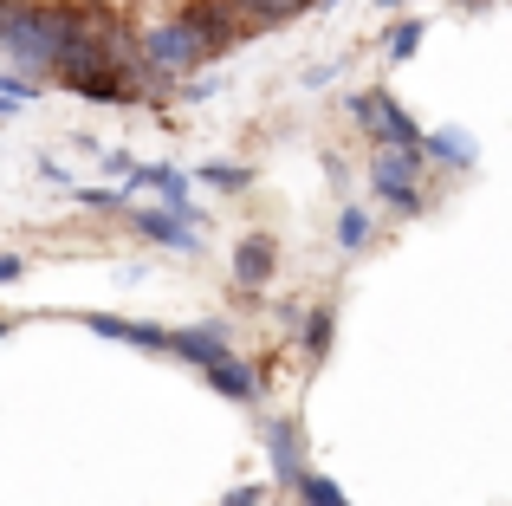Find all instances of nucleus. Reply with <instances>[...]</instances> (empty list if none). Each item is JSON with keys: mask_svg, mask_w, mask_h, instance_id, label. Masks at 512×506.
Segmentation results:
<instances>
[{"mask_svg": "<svg viewBox=\"0 0 512 506\" xmlns=\"http://www.w3.org/2000/svg\"><path fill=\"white\" fill-rule=\"evenodd\" d=\"M78 325L98 331V338H117L130 351H169V325L156 318H117V312H78Z\"/></svg>", "mask_w": 512, "mask_h": 506, "instance_id": "nucleus-8", "label": "nucleus"}, {"mask_svg": "<svg viewBox=\"0 0 512 506\" xmlns=\"http://www.w3.org/2000/svg\"><path fill=\"white\" fill-rule=\"evenodd\" d=\"M331 331H338V305H312V312H305V331H299V344H305L312 364L331 357Z\"/></svg>", "mask_w": 512, "mask_h": 506, "instance_id": "nucleus-14", "label": "nucleus"}, {"mask_svg": "<svg viewBox=\"0 0 512 506\" xmlns=\"http://www.w3.org/2000/svg\"><path fill=\"white\" fill-rule=\"evenodd\" d=\"M338 247H344V253H357V247H370V215H363V208H357V202H350V208H344V215H338Z\"/></svg>", "mask_w": 512, "mask_h": 506, "instance_id": "nucleus-18", "label": "nucleus"}, {"mask_svg": "<svg viewBox=\"0 0 512 506\" xmlns=\"http://www.w3.org/2000/svg\"><path fill=\"white\" fill-rule=\"evenodd\" d=\"M350 117H357V130L370 143H402V150H422V124H415V117L402 111L383 85H376V91H350Z\"/></svg>", "mask_w": 512, "mask_h": 506, "instance_id": "nucleus-2", "label": "nucleus"}, {"mask_svg": "<svg viewBox=\"0 0 512 506\" xmlns=\"http://www.w3.org/2000/svg\"><path fill=\"white\" fill-rule=\"evenodd\" d=\"M175 20H182L188 33H195L201 59H221L227 46H240V39L253 33V20H247V13H234L227 0H188V7L175 13Z\"/></svg>", "mask_w": 512, "mask_h": 506, "instance_id": "nucleus-5", "label": "nucleus"}, {"mask_svg": "<svg viewBox=\"0 0 512 506\" xmlns=\"http://www.w3.org/2000/svg\"><path fill=\"white\" fill-rule=\"evenodd\" d=\"M370 182H376V195H383L396 215H422V195H415V182H422V150H402V143H376V156H370Z\"/></svg>", "mask_w": 512, "mask_h": 506, "instance_id": "nucleus-3", "label": "nucleus"}, {"mask_svg": "<svg viewBox=\"0 0 512 506\" xmlns=\"http://www.w3.org/2000/svg\"><path fill=\"white\" fill-rule=\"evenodd\" d=\"M422 33H428V20H415V13H409V20H396V33H389V59H415V46H422Z\"/></svg>", "mask_w": 512, "mask_h": 506, "instance_id": "nucleus-19", "label": "nucleus"}, {"mask_svg": "<svg viewBox=\"0 0 512 506\" xmlns=\"http://www.w3.org/2000/svg\"><path fill=\"white\" fill-rule=\"evenodd\" d=\"M72 202H85V208H124L130 202V189H65Z\"/></svg>", "mask_w": 512, "mask_h": 506, "instance_id": "nucleus-20", "label": "nucleus"}, {"mask_svg": "<svg viewBox=\"0 0 512 506\" xmlns=\"http://www.w3.org/2000/svg\"><path fill=\"white\" fill-rule=\"evenodd\" d=\"M383 7H402V0H383Z\"/></svg>", "mask_w": 512, "mask_h": 506, "instance_id": "nucleus-27", "label": "nucleus"}, {"mask_svg": "<svg viewBox=\"0 0 512 506\" xmlns=\"http://www.w3.org/2000/svg\"><path fill=\"white\" fill-rule=\"evenodd\" d=\"M104 169H111V176H130V169H137V163H130L124 150H104Z\"/></svg>", "mask_w": 512, "mask_h": 506, "instance_id": "nucleus-24", "label": "nucleus"}, {"mask_svg": "<svg viewBox=\"0 0 512 506\" xmlns=\"http://www.w3.org/2000/svg\"><path fill=\"white\" fill-rule=\"evenodd\" d=\"M20 273H26L20 253H0V286H7V279H20Z\"/></svg>", "mask_w": 512, "mask_h": 506, "instance_id": "nucleus-23", "label": "nucleus"}, {"mask_svg": "<svg viewBox=\"0 0 512 506\" xmlns=\"http://www.w3.org/2000/svg\"><path fill=\"white\" fill-rule=\"evenodd\" d=\"M0 98H13V104L39 98V78H26V72H0Z\"/></svg>", "mask_w": 512, "mask_h": 506, "instance_id": "nucleus-21", "label": "nucleus"}, {"mask_svg": "<svg viewBox=\"0 0 512 506\" xmlns=\"http://www.w3.org/2000/svg\"><path fill=\"white\" fill-rule=\"evenodd\" d=\"M137 65H143V72H163V78H182V72H201L208 59H201L195 33H188L182 20H163V26H143Z\"/></svg>", "mask_w": 512, "mask_h": 506, "instance_id": "nucleus-4", "label": "nucleus"}, {"mask_svg": "<svg viewBox=\"0 0 512 506\" xmlns=\"http://www.w3.org/2000/svg\"><path fill=\"white\" fill-rule=\"evenodd\" d=\"M273 266H279V241L273 234H247L234 247V286H247V292L273 286Z\"/></svg>", "mask_w": 512, "mask_h": 506, "instance_id": "nucleus-11", "label": "nucleus"}, {"mask_svg": "<svg viewBox=\"0 0 512 506\" xmlns=\"http://www.w3.org/2000/svg\"><path fill=\"white\" fill-rule=\"evenodd\" d=\"M124 189H130V195H137V189H150L163 208H175V215L188 221V228L201 221V215H195V202H188V176H182L175 163H137V169H130V182H124Z\"/></svg>", "mask_w": 512, "mask_h": 506, "instance_id": "nucleus-7", "label": "nucleus"}, {"mask_svg": "<svg viewBox=\"0 0 512 506\" xmlns=\"http://www.w3.org/2000/svg\"><path fill=\"white\" fill-rule=\"evenodd\" d=\"M201 383H208V390H221L227 403H260V370L240 364L234 351L214 357V364H201Z\"/></svg>", "mask_w": 512, "mask_h": 506, "instance_id": "nucleus-10", "label": "nucleus"}, {"mask_svg": "<svg viewBox=\"0 0 512 506\" xmlns=\"http://www.w3.org/2000/svg\"><path fill=\"white\" fill-rule=\"evenodd\" d=\"M292 487H299L305 506H350V500L338 494V481H325V474H312V468H299V481H292Z\"/></svg>", "mask_w": 512, "mask_h": 506, "instance_id": "nucleus-17", "label": "nucleus"}, {"mask_svg": "<svg viewBox=\"0 0 512 506\" xmlns=\"http://www.w3.org/2000/svg\"><path fill=\"white\" fill-rule=\"evenodd\" d=\"M221 506H266V487H260V481H247V487H234V494H227Z\"/></svg>", "mask_w": 512, "mask_h": 506, "instance_id": "nucleus-22", "label": "nucleus"}, {"mask_svg": "<svg viewBox=\"0 0 512 506\" xmlns=\"http://www.w3.org/2000/svg\"><path fill=\"white\" fill-rule=\"evenodd\" d=\"M195 182H208V189H221V195H240V189H253V169L247 163H201Z\"/></svg>", "mask_w": 512, "mask_h": 506, "instance_id": "nucleus-16", "label": "nucleus"}, {"mask_svg": "<svg viewBox=\"0 0 512 506\" xmlns=\"http://www.w3.org/2000/svg\"><path fill=\"white\" fill-rule=\"evenodd\" d=\"M234 344H227V325L221 318H208V325H175L169 331V357H182V364H214V357H227Z\"/></svg>", "mask_w": 512, "mask_h": 506, "instance_id": "nucleus-9", "label": "nucleus"}, {"mask_svg": "<svg viewBox=\"0 0 512 506\" xmlns=\"http://www.w3.org/2000/svg\"><path fill=\"white\" fill-rule=\"evenodd\" d=\"M137 234H143L150 247H169V253H195V247H201V234L188 228L175 208H137Z\"/></svg>", "mask_w": 512, "mask_h": 506, "instance_id": "nucleus-12", "label": "nucleus"}, {"mask_svg": "<svg viewBox=\"0 0 512 506\" xmlns=\"http://www.w3.org/2000/svg\"><path fill=\"white\" fill-rule=\"evenodd\" d=\"M461 7H487V0H461Z\"/></svg>", "mask_w": 512, "mask_h": 506, "instance_id": "nucleus-26", "label": "nucleus"}, {"mask_svg": "<svg viewBox=\"0 0 512 506\" xmlns=\"http://www.w3.org/2000/svg\"><path fill=\"white\" fill-rule=\"evenodd\" d=\"M7 331H13V318H0V338H7Z\"/></svg>", "mask_w": 512, "mask_h": 506, "instance_id": "nucleus-25", "label": "nucleus"}, {"mask_svg": "<svg viewBox=\"0 0 512 506\" xmlns=\"http://www.w3.org/2000/svg\"><path fill=\"white\" fill-rule=\"evenodd\" d=\"M52 85H65L72 98H98V104H137L143 98V72H104V65H91V72H59Z\"/></svg>", "mask_w": 512, "mask_h": 506, "instance_id": "nucleus-6", "label": "nucleus"}, {"mask_svg": "<svg viewBox=\"0 0 512 506\" xmlns=\"http://www.w3.org/2000/svg\"><path fill=\"white\" fill-rule=\"evenodd\" d=\"M266 455H273V474L279 481H299V468H305V448H299V422L292 416H273L266 422Z\"/></svg>", "mask_w": 512, "mask_h": 506, "instance_id": "nucleus-13", "label": "nucleus"}, {"mask_svg": "<svg viewBox=\"0 0 512 506\" xmlns=\"http://www.w3.org/2000/svg\"><path fill=\"white\" fill-rule=\"evenodd\" d=\"M422 156H435V163H474V137H461V130H422Z\"/></svg>", "mask_w": 512, "mask_h": 506, "instance_id": "nucleus-15", "label": "nucleus"}, {"mask_svg": "<svg viewBox=\"0 0 512 506\" xmlns=\"http://www.w3.org/2000/svg\"><path fill=\"white\" fill-rule=\"evenodd\" d=\"M78 26V7H59V0H0V52L26 65V72H52Z\"/></svg>", "mask_w": 512, "mask_h": 506, "instance_id": "nucleus-1", "label": "nucleus"}]
</instances>
